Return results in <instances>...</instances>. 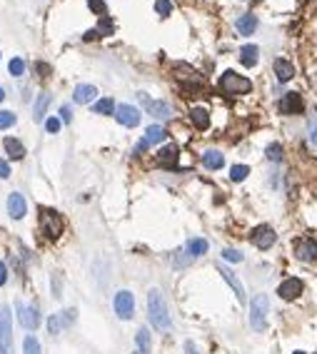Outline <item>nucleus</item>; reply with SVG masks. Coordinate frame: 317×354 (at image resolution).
Returning a JSON list of instances; mask_svg holds the SVG:
<instances>
[{"instance_id": "f257e3e1", "label": "nucleus", "mask_w": 317, "mask_h": 354, "mask_svg": "<svg viewBox=\"0 0 317 354\" xmlns=\"http://www.w3.org/2000/svg\"><path fill=\"white\" fill-rule=\"evenodd\" d=\"M148 317H150V324L157 329V332H170L172 322H170V315H168V304L163 295L157 289H150L148 292Z\"/></svg>"}, {"instance_id": "f03ea898", "label": "nucleus", "mask_w": 317, "mask_h": 354, "mask_svg": "<svg viewBox=\"0 0 317 354\" xmlns=\"http://www.w3.org/2000/svg\"><path fill=\"white\" fill-rule=\"evenodd\" d=\"M220 90H223L225 95H230V97H237V95H245L252 90V82L245 77V75H237L232 73V70H227V73L220 75Z\"/></svg>"}, {"instance_id": "7ed1b4c3", "label": "nucleus", "mask_w": 317, "mask_h": 354, "mask_svg": "<svg viewBox=\"0 0 317 354\" xmlns=\"http://www.w3.org/2000/svg\"><path fill=\"white\" fill-rule=\"evenodd\" d=\"M40 235L45 240H57L63 235V217L55 210H43L40 212Z\"/></svg>"}, {"instance_id": "20e7f679", "label": "nucleus", "mask_w": 317, "mask_h": 354, "mask_svg": "<svg viewBox=\"0 0 317 354\" xmlns=\"http://www.w3.org/2000/svg\"><path fill=\"white\" fill-rule=\"evenodd\" d=\"M250 324L255 332H262L265 324H267V295H257L252 297L250 304Z\"/></svg>"}, {"instance_id": "39448f33", "label": "nucleus", "mask_w": 317, "mask_h": 354, "mask_svg": "<svg viewBox=\"0 0 317 354\" xmlns=\"http://www.w3.org/2000/svg\"><path fill=\"white\" fill-rule=\"evenodd\" d=\"M112 307H115V315L120 319H132V315H135V297H132V292L120 289L115 295V299H112Z\"/></svg>"}, {"instance_id": "423d86ee", "label": "nucleus", "mask_w": 317, "mask_h": 354, "mask_svg": "<svg viewBox=\"0 0 317 354\" xmlns=\"http://www.w3.org/2000/svg\"><path fill=\"white\" fill-rule=\"evenodd\" d=\"M137 100L143 102V108H145L148 115H152V117H157V120H168V117H172V108H170L168 102H163V100H150L145 93H137Z\"/></svg>"}, {"instance_id": "0eeeda50", "label": "nucleus", "mask_w": 317, "mask_h": 354, "mask_svg": "<svg viewBox=\"0 0 317 354\" xmlns=\"http://www.w3.org/2000/svg\"><path fill=\"white\" fill-rule=\"evenodd\" d=\"M250 240H252V244H255L257 249H270L272 244L278 242V235H275V230H272L270 224H260V227L252 230Z\"/></svg>"}, {"instance_id": "6e6552de", "label": "nucleus", "mask_w": 317, "mask_h": 354, "mask_svg": "<svg viewBox=\"0 0 317 354\" xmlns=\"http://www.w3.org/2000/svg\"><path fill=\"white\" fill-rule=\"evenodd\" d=\"M0 344L8 354L13 352V327H10V312L5 307L0 309Z\"/></svg>"}, {"instance_id": "1a4fd4ad", "label": "nucleus", "mask_w": 317, "mask_h": 354, "mask_svg": "<svg viewBox=\"0 0 317 354\" xmlns=\"http://www.w3.org/2000/svg\"><path fill=\"white\" fill-rule=\"evenodd\" d=\"M75 309H65V312H60V315H50V319H48V332L50 335H60L68 324H73L75 322Z\"/></svg>"}, {"instance_id": "9d476101", "label": "nucleus", "mask_w": 317, "mask_h": 354, "mask_svg": "<svg viewBox=\"0 0 317 354\" xmlns=\"http://www.w3.org/2000/svg\"><path fill=\"white\" fill-rule=\"evenodd\" d=\"M18 319H20V324H23L25 329H35L37 324H40L37 307L35 304H23V302H18Z\"/></svg>"}, {"instance_id": "9b49d317", "label": "nucleus", "mask_w": 317, "mask_h": 354, "mask_svg": "<svg viewBox=\"0 0 317 354\" xmlns=\"http://www.w3.org/2000/svg\"><path fill=\"white\" fill-rule=\"evenodd\" d=\"M302 289H305V284H302V280H298V277H287L285 282H280V287H278V295H280V299H298L300 295H302Z\"/></svg>"}, {"instance_id": "f8f14e48", "label": "nucleus", "mask_w": 317, "mask_h": 354, "mask_svg": "<svg viewBox=\"0 0 317 354\" xmlns=\"http://www.w3.org/2000/svg\"><path fill=\"white\" fill-rule=\"evenodd\" d=\"M115 120L120 125H125V128H137L140 125V112H137V108H132V105H117Z\"/></svg>"}, {"instance_id": "ddd939ff", "label": "nucleus", "mask_w": 317, "mask_h": 354, "mask_svg": "<svg viewBox=\"0 0 317 354\" xmlns=\"http://www.w3.org/2000/svg\"><path fill=\"white\" fill-rule=\"evenodd\" d=\"M295 255L302 262H315L317 260V240H310V237L298 240L295 242Z\"/></svg>"}, {"instance_id": "4468645a", "label": "nucleus", "mask_w": 317, "mask_h": 354, "mask_svg": "<svg viewBox=\"0 0 317 354\" xmlns=\"http://www.w3.org/2000/svg\"><path fill=\"white\" fill-rule=\"evenodd\" d=\"M302 108H305L302 95H298V93L282 95V100H280V112H282V115H300Z\"/></svg>"}, {"instance_id": "2eb2a0df", "label": "nucleus", "mask_w": 317, "mask_h": 354, "mask_svg": "<svg viewBox=\"0 0 317 354\" xmlns=\"http://www.w3.org/2000/svg\"><path fill=\"white\" fill-rule=\"evenodd\" d=\"M217 272L223 275V280L232 287V292H235V297L240 299V302H245V287H243V282L237 280V275L232 272V269H227V267H223V264H217Z\"/></svg>"}, {"instance_id": "dca6fc26", "label": "nucleus", "mask_w": 317, "mask_h": 354, "mask_svg": "<svg viewBox=\"0 0 317 354\" xmlns=\"http://www.w3.org/2000/svg\"><path fill=\"white\" fill-rule=\"evenodd\" d=\"M8 212H10L13 220H23L25 217L28 205H25V200H23L20 192H10V197H8Z\"/></svg>"}, {"instance_id": "f3484780", "label": "nucleus", "mask_w": 317, "mask_h": 354, "mask_svg": "<svg viewBox=\"0 0 317 354\" xmlns=\"http://www.w3.org/2000/svg\"><path fill=\"white\" fill-rule=\"evenodd\" d=\"M97 90H95V85H77L73 93V100L77 105H88V102H93Z\"/></svg>"}, {"instance_id": "a211bd4d", "label": "nucleus", "mask_w": 317, "mask_h": 354, "mask_svg": "<svg viewBox=\"0 0 317 354\" xmlns=\"http://www.w3.org/2000/svg\"><path fill=\"white\" fill-rule=\"evenodd\" d=\"M235 28H237V33L240 35H252L255 30H257V15H240L237 23H235Z\"/></svg>"}, {"instance_id": "6ab92c4d", "label": "nucleus", "mask_w": 317, "mask_h": 354, "mask_svg": "<svg viewBox=\"0 0 317 354\" xmlns=\"http://www.w3.org/2000/svg\"><path fill=\"white\" fill-rule=\"evenodd\" d=\"M275 75H278V80H280V82L292 80V77H295V68H292V63H290V60H282V57H278V60H275Z\"/></svg>"}, {"instance_id": "aec40b11", "label": "nucleus", "mask_w": 317, "mask_h": 354, "mask_svg": "<svg viewBox=\"0 0 317 354\" xmlns=\"http://www.w3.org/2000/svg\"><path fill=\"white\" fill-rule=\"evenodd\" d=\"M157 162H160L163 168H175V165H177V148H175V145L163 148L157 152Z\"/></svg>"}, {"instance_id": "412c9836", "label": "nucleus", "mask_w": 317, "mask_h": 354, "mask_svg": "<svg viewBox=\"0 0 317 354\" xmlns=\"http://www.w3.org/2000/svg\"><path fill=\"white\" fill-rule=\"evenodd\" d=\"M3 148H5V152H8L13 160H23V157H25V148H23V142L15 140V137H5V140H3Z\"/></svg>"}, {"instance_id": "4be33fe9", "label": "nucleus", "mask_w": 317, "mask_h": 354, "mask_svg": "<svg viewBox=\"0 0 317 354\" xmlns=\"http://www.w3.org/2000/svg\"><path fill=\"white\" fill-rule=\"evenodd\" d=\"M257 55H260V48L257 45H245L240 50V63L245 68H255L257 65Z\"/></svg>"}, {"instance_id": "5701e85b", "label": "nucleus", "mask_w": 317, "mask_h": 354, "mask_svg": "<svg viewBox=\"0 0 317 354\" xmlns=\"http://www.w3.org/2000/svg\"><path fill=\"white\" fill-rule=\"evenodd\" d=\"M190 120H192V125H195L197 130H207V128H210V112H207L205 108H192Z\"/></svg>"}, {"instance_id": "b1692460", "label": "nucleus", "mask_w": 317, "mask_h": 354, "mask_svg": "<svg viewBox=\"0 0 317 354\" xmlns=\"http://www.w3.org/2000/svg\"><path fill=\"white\" fill-rule=\"evenodd\" d=\"M203 165H205L207 170H220L225 165L223 152H217V150H207L205 155H203Z\"/></svg>"}, {"instance_id": "393cba45", "label": "nucleus", "mask_w": 317, "mask_h": 354, "mask_svg": "<svg viewBox=\"0 0 317 354\" xmlns=\"http://www.w3.org/2000/svg\"><path fill=\"white\" fill-rule=\"evenodd\" d=\"M185 255H190L192 260L195 257H200V255H205L207 252V242L203 240V237H195V240H190V242L185 244V249H183Z\"/></svg>"}, {"instance_id": "a878e982", "label": "nucleus", "mask_w": 317, "mask_h": 354, "mask_svg": "<svg viewBox=\"0 0 317 354\" xmlns=\"http://www.w3.org/2000/svg\"><path fill=\"white\" fill-rule=\"evenodd\" d=\"M135 347H137V354H150V332L148 327H140L137 335H135Z\"/></svg>"}, {"instance_id": "bb28decb", "label": "nucleus", "mask_w": 317, "mask_h": 354, "mask_svg": "<svg viewBox=\"0 0 317 354\" xmlns=\"http://www.w3.org/2000/svg\"><path fill=\"white\" fill-rule=\"evenodd\" d=\"M148 145H157V142H163L165 140V128L163 125H150L148 130H145V137H143Z\"/></svg>"}, {"instance_id": "cd10ccee", "label": "nucleus", "mask_w": 317, "mask_h": 354, "mask_svg": "<svg viewBox=\"0 0 317 354\" xmlns=\"http://www.w3.org/2000/svg\"><path fill=\"white\" fill-rule=\"evenodd\" d=\"M48 102H50V95H48V93H40V95H37L35 110H33V117H35V120H43V117H45V110H48Z\"/></svg>"}, {"instance_id": "c85d7f7f", "label": "nucleus", "mask_w": 317, "mask_h": 354, "mask_svg": "<svg viewBox=\"0 0 317 354\" xmlns=\"http://www.w3.org/2000/svg\"><path fill=\"white\" fill-rule=\"evenodd\" d=\"M93 110H95V115H112L117 108H115L112 97H103V100H97V102H95Z\"/></svg>"}, {"instance_id": "c756f323", "label": "nucleus", "mask_w": 317, "mask_h": 354, "mask_svg": "<svg viewBox=\"0 0 317 354\" xmlns=\"http://www.w3.org/2000/svg\"><path fill=\"white\" fill-rule=\"evenodd\" d=\"M265 155H267L270 162H282V155H285V152H282L280 142H270V145L265 148Z\"/></svg>"}, {"instance_id": "7c9ffc66", "label": "nucleus", "mask_w": 317, "mask_h": 354, "mask_svg": "<svg viewBox=\"0 0 317 354\" xmlns=\"http://www.w3.org/2000/svg\"><path fill=\"white\" fill-rule=\"evenodd\" d=\"M247 175H250V168H247V165H232V168H230V180H232V182H243Z\"/></svg>"}, {"instance_id": "2f4dec72", "label": "nucleus", "mask_w": 317, "mask_h": 354, "mask_svg": "<svg viewBox=\"0 0 317 354\" xmlns=\"http://www.w3.org/2000/svg\"><path fill=\"white\" fill-rule=\"evenodd\" d=\"M23 347H25V354H40V342H37L35 337H25V342H23Z\"/></svg>"}, {"instance_id": "473e14b6", "label": "nucleus", "mask_w": 317, "mask_h": 354, "mask_svg": "<svg viewBox=\"0 0 317 354\" xmlns=\"http://www.w3.org/2000/svg\"><path fill=\"white\" fill-rule=\"evenodd\" d=\"M13 125H15V115L8 110H0V130H8Z\"/></svg>"}, {"instance_id": "72a5a7b5", "label": "nucleus", "mask_w": 317, "mask_h": 354, "mask_svg": "<svg viewBox=\"0 0 317 354\" xmlns=\"http://www.w3.org/2000/svg\"><path fill=\"white\" fill-rule=\"evenodd\" d=\"M8 70H10V75H13V77H20V75H23V70H25V63H23L20 57H13V60H10V65H8Z\"/></svg>"}, {"instance_id": "f704fd0d", "label": "nucleus", "mask_w": 317, "mask_h": 354, "mask_svg": "<svg viewBox=\"0 0 317 354\" xmlns=\"http://www.w3.org/2000/svg\"><path fill=\"white\" fill-rule=\"evenodd\" d=\"M88 5H90V10H95L100 18H108V5L103 0H88Z\"/></svg>"}, {"instance_id": "c9c22d12", "label": "nucleus", "mask_w": 317, "mask_h": 354, "mask_svg": "<svg viewBox=\"0 0 317 354\" xmlns=\"http://www.w3.org/2000/svg\"><path fill=\"white\" fill-rule=\"evenodd\" d=\"M310 135H307V137H310V145H312V148L317 150V112H312V117H310Z\"/></svg>"}, {"instance_id": "e433bc0d", "label": "nucleus", "mask_w": 317, "mask_h": 354, "mask_svg": "<svg viewBox=\"0 0 317 354\" xmlns=\"http://www.w3.org/2000/svg\"><path fill=\"white\" fill-rule=\"evenodd\" d=\"M95 30H97V35H100V37H103V35H112V30H115V28H112V20L110 18H103V20H100V25H97Z\"/></svg>"}, {"instance_id": "4c0bfd02", "label": "nucleus", "mask_w": 317, "mask_h": 354, "mask_svg": "<svg viewBox=\"0 0 317 354\" xmlns=\"http://www.w3.org/2000/svg\"><path fill=\"white\" fill-rule=\"evenodd\" d=\"M155 10H157V15H170L172 13V3L170 0H155Z\"/></svg>"}, {"instance_id": "58836bf2", "label": "nucleus", "mask_w": 317, "mask_h": 354, "mask_svg": "<svg viewBox=\"0 0 317 354\" xmlns=\"http://www.w3.org/2000/svg\"><path fill=\"white\" fill-rule=\"evenodd\" d=\"M223 260L227 262H243V255L237 249H223Z\"/></svg>"}, {"instance_id": "ea45409f", "label": "nucleus", "mask_w": 317, "mask_h": 354, "mask_svg": "<svg viewBox=\"0 0 317 354\" xmlns=\"http://www.w3.org/2000/svg\"><path fill=\"white\" fill-rule=\"evenodd\" d=\"M45 130H48V132H53V135H55V132L60 130V120H57V117H50V120L45 122Z\"/></svg>"}, {"instance_id": "a19ab883", "label": "nucleus", "mask_w": 317, "mask_h": 354, "mask_svg": "<svg viewBox=\"0 0 317 354\" xmlns=\"http://www.w3.org/2000/svg\"><path fill=\"white\" fill-rule=\"evenodd\" d=\"M0 177H3V180L10 177V165H8L5 160H0Z\"/></svg>"}, {"instance_id": "79ce46f5", "label": "nucleus", "mask_w": 317, "mask_h": 354, "mask_svg": "<svg viewBox=\"0 0 317 354\" xmlns=\"http://www.w3.org/2000/svg\"><path fill=\"white\" fill-rule=\"evenodd\" d=\"M8 282V269H5V264L0 262V284H5Z\"/></svg>"}, {"instance_id": "37998d69", "label": "nucleus", "mask_w": 317, "mask_h": 354, "mask_svg": "<svg viewBox=\"0 0 317 354\" xmlns=\"http://www.w3.org/2000/svg\"><path fill=\"white\" fill-rule=\"evenodd\" d=\"M60 115H63V120H65V122H70V120H73V115H70V108H68V105L60 110Z\"/></svg>"}, {"instance_id": "c03bdc74", "label": "nucleus", "mask_w": 317, "mask_h": 354, "mask_svg": "<svg viewBox=\"0 0 317 354\" xmlns=\"http://www.w3.org/2000/svg\"><path fill=\"white\" fill-rule=\"evenodd\" d=\"M185 347H187V354H197V352H195V347H192V344H190V342H187Z\"/></svg>"}, {"instance_id": "a18cd8bd", "label": "nucleus", "mask_w": 317, "mask_h": 354, "mask_svg": "<svg viewBox=\"0 0 317 354\" xmlns=\"http://www.w3.org/2000/svg\"><path fill=\"white\" fill-rule=\"evenodd\" d=\"M3 100H5V90L0 88V102H3Z\"/></svg>"}, {"instance_id": "49530a36", "label": "nucleus", "mask_w": 317, "mask_h": 354, "mask_svg": "<svg viewBox=\"0 0 317 354\" xmlns=\"http://www.w3.org/2000/svg\"><path fill=\"white\" fill-rule=\"evenodd\" d=\"M292 354H307V352H302V349H298V352H292Z\"/></svg>"}, {"instance_id": "de8ad7c7", "label": "nucleus", "mask_w": 317, "mask_h": 354, "mask_svg": "<svg viewBox=\"0 0 317 354\" xmlns=\"http://www.w3.org/2000/svg\"><path fill=\"white\" fill-rule=\"evenodd\" d=\"M0 354H8V352H5V349H3V344H0Z\"/></svg>"}]
</instances>
